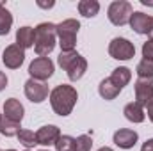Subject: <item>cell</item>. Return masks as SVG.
<instances>
[{
    "label": "cell",
    "mask_w": 153,
    "mask_h": 151,
    "mask_svg": "<svg viewBox=\"0 0 153 151\" xmlns=\"http://www.w3.org/2000/svg\"><path fill=\"white\" fill-rule=\"evenodd\" d=\"M76 100H78V94H76V89L71 85H66V84H61L57 85L52 93H50V103H52V109L57 115H70L73 107H75Z\"/></svg>",
    "instance_id": "obj_1"
},
{
    "label": "cell",
    "mask_w": 153,
    "mask_h": 151,
    "mask_svg": "<svg viewBox=\"0 0 153 151\" xmlns=\"http://www.w3.org/2000/svg\"><path fill=\"white\" fill-rule=\"evenodd\" d=\"M34 50L39 57H46L48 53L53 52L55 48V39H57V27L50 21L39 23L34 29Z\"/></svg>",
    "instance_id": "obj_2"
},
{
    "label": "cell",
    "mask_w": 153,
    "mask_h": 151,
    "mask_svg": "<svg viewBox=\"0 0 153 151\" xmlns=\"http://www.w3.org/2000/svg\"><path fill=\"white\" fill-rule=\"evenodd\" d=\"M57 62H59V66L68 73V78H70L71 82L80 80V78L84 76V73L87 71V61H85L80 53H76L75 50H73V52H61Z\"/></svg>",
    "instance_id": "obj_3"
},
{
    "label": "cell",
    "mask_w": 153,
    "mask_h": 151,
    "mask_svg": "<svg viewBox=\"0 0 153 151\" xmlns=\"http://www.w3.org/2000/svg\"><path fill=\"white\" fill-rule=\"evenodd\" d=\"M55 27H57V38H59V44H61V52H73L76 44V32L80 29V23L73 18H68Z\"/></svg>",
    "instance_id": "obj_4"
},
{
    "label": "cell",
    "mask_w": 153,
    "mask_h": 151,
    "mask_svg": "<svg viewBox=\"0 0 153 151\" xmlns=\"http://www.w3.org/2000/svg\"><path fill=\"white\" fill-rule=\"evenodd\" d=\"M134 14V9L130 5V2H125V0H116L109 5V20L111 23L116 27H123L126 23H130V18Z\"/></svg>",
    "instance_id": "obj_5"
},
{
    "label": "cell",
    "mask_w": 153,
    "mask_h": 151,
    "mask_svg": "<svg viewBox=\"0 0 153 151\" xmlns=\"http://www.w3.org/2000/svg\"><path fill=\"white\" fill-rule=\"evenodd\" d=\"M109 53L112 59L117 61H128L135 55V46L125 38H114L109 44Z\"/></svg>",
    "instance_id": "obj_6"
},
{
    "label": "cell",
    "mask_w": 153,
    "mask_h": 151,
    "mask_svg": "<svg viewBox=\"0 0 153 151\" xmlns=\"http://www.w3.org/2000/svg\"><path fill=\"white\" fill-rule=\"evenodd\" d=\"M29 75H30V78L39 80V82L50 78L53 75V62L50 61V57H38V59H34L30 62V66H29Z\"/></svg>",
    "instance_id": "obj_7"
},
{
    "label": "cell",
    "mask_w": 153,
    "mask_h": 151,
    "mask_svg": "<svg viewBox=\"0 0 153 151\" xmlns=\"http://www.w3.org/2000/svg\"><path fill=\"white\" fill-rule=\"evenodd\" d=\"M135 103L148 107L153 101V78H137L135 82Z\"/></svg>",
    "instance_id": "obj_8"
},
{
    "label": "cell",
    "mask_w": 153,
    "mask_h": 151,
    "mask_svg": "<svg viewBox=\"0 0 153 151\" xmlns=\"http://www.w3.org/2000/svg\"><path fill=\"white\" fill-rule=\"evenodd\" d=\"M48 85L45 82H39V80H27L25 82V96L32 101V103H41L48 98Z\"/></svg>",
    "instance_id": "obj_9"
},
{
    "label": "cell",
    "mask_w": 153,
    "mask_h": 151,
    "mask_svg": "<svg viewBox=\"0 0 153 151\" xmlns=\"http://www.w3.org/2000/svg\"><path fill=\"white\" fill-rule=\"evenodd\" d=\"M2 61H4L5 68H9V70H18V68L23 64V61H25V50L20 48L18 44H9V46L4 50Z\"/></svg>",
    "instance_id": "obj_10"
},
{
    "label": "cell",
    "mask_w": 153,
    "mask_h": 151,
    "mask_svg": "<svg viewBox=\"0 0 153 151\" xmlns=\"http://www.w3.org/2000/svg\"><path fill=\"white\" fill-rule=\"evenodd\" d=\"M152 20H153V16H148V14H144V13H141V11H135V13L132 14V18H130V27H132L137 34L148 36V32H150V29H152Z\"/></svg>",
    "instance_id": "obj_11"
},
{
    "label": "cell",
    "mask_w": 153,
    "mask_h": 151,
    "mask_svg": "<svg viewBox=\"0 0 153 151\" xmlns=\"http://www.w3.org/2000/svg\"><path fill=\"white\" fill-rule=\"evenodd\" d=\"M59 137H61V132L53 124L41 126L38 132H36V141H38V144H41V146H52V144L57 142Z\"/></svg>",
    "instance_id": "obj_12"
},
{
    "label": "cell",
    "mask_w": 153,
    "mask_h": 151,
    "mask_svg": "<svg viewBox=\"0 0 153 151\" xmlns=\"http://www.w3.org/2000/svg\"><path fill=\"white\" fill-rule=\"evenodd\" d=\"M137 139H139L137 132L128 130V128H121V130H117V132L114 133V144L119 146V148H123V150L134 148L135 142H137Z\"/></svg>",
    "instance_id": "obj_13"
},
{
    "label": "cell",
    "mask_w": 153,
    "mask_h": 151,
    "mask_svg": "<svg viewBox=\"0 0 153 151\" xmlns=\"http://www.w3.org/2000/svg\"><path fill=\"white\" fill-rule=\"evenodd\" d=\"M23 114H25V109H23V105L16 98H9L4 103V117L5 119H11L14 123H22Z\"/></svg>",
    "instance_id": "obj_14"
},
{
    "label": "cell",
    "mask_w": 153,
    "mask_h": 151,
    "mask_svg": "<svg viewBox=\"0 0 153 151\" xmlns=\"http://www.w3.org/2000/svg\"><path fill=\"white\" fill-rule=\"evenodd\" d=\"M34 29L32 27H22L16 32V44L20 48H32L34 46Z\"/></svg>",
    "instance_id": "obj_15"
},
{
    "label": "cell",
    "mask_w": 153,
    "mask_h": 151,
    "mask_svg": "<svg viewBox=\"0 0 153 151\" xmlns=\"http://www.w3.org/2000/svg\"><path fill=\"white\" fill-rule=\"evenodd\" d=\"M98 93H100V96H102L103 100H114L116 96L121 93V89L116 85L111 78H105V80L100 82V85H98Z\"/></svg>",
    "instance_id": "obj_16"
},
{
    "label": "cell",
    "mask_w": 153,
    "mask_h": 151,
    "mask_svg": "<svg viewBox=\"0 0 153 151\" xmlns=\"http://www.w3.org/2000/svg\"><path fill=\"white\" fill-rule=\"evenodd\" d=\"M125 117L128 119V121H132V123H143L144 121V110H143V107L141 105H137V103H128L126 107H125Z\"/></svg>",
    "instance_id": "obj_17"
},
{
    "label": "cell",
    "mask_w": 153,
    "mask_h": 151,
    "mask_svg": "<svg viewBox=\"0 0 153 151\" xmlns=\"http://www.w3.org/2000/svg\"><path fill=\"white\" fill-rule=\"evenodd\" d=\"M109 78L114 82L119 89H123V87L130 82V78H132V71H130L128 68H116L114 71H112V75L109 76Z\"/></svg>",
    "instance_id": "obj_18"
},
{
    "label": "cell",
    "mask_w": 153,
    "mask_h": 151,
    "mask_svg": "<svg viewBox=\"0 0 153 151\" xmlns=\"http://www.w3.org/2000/svg\"><path fill=\"white\" fill-rule=\"evenodd\" d=\"M78 11H80L82 16H85V18H93V16L98 14V11H100V4H98L96 0H80V2H78Z\"/></svg>",
    "instance_id": "obj_19"
},
{
    "label": "cell",
    "mask_w": 153,
    "mask_h": 151,
    "mask_svg": "<svg viewBox=\"0 0 153 151\" xmlns=\"http://www.w3.org/2000/svg\"><path fill=\"white\" fill-rule=\"evenodd\" d=\"M11 27H13V14L5 9L4 2H0V36L9 34Z\"/></svg>",
    "instance_id": "obj_20"
},
{
    "label": "cell",
    "mask_w": 153,
    "mask_h": 151,
    "mask_svg": "<svg viewBox=\"0 0 153 151\" xmlns=\"http://www.w3.org/2000/svg\"><path fill=\"white\" fill-rule=\"evenodd\" d=\"M0 133L5 135V137H14V135L18 137V133H20V123H14L11 119L2 117V121H0Z\"/></svg>",
    "instance_id": "obj_21"
},
{
    "label": "cell",
    "mask_w": 153,
    "mask_h": 151,
    "mask_svg": "<svg viewBox=\"0 0 153 151\" xmlns=\"http://www.w3.org/2000/svg\"><path fill=\"white\" fill-rule=\"evenodd\" d=\"M18 141H20V144L25 146L27 150H30V148H34V146L38 144V141H36V133L30 132V130H20V133H18Z\"/></svg>",
    "instance_id": "obj_22"
},
{
    "label": "cell",
    "mask_w": 153,
    "mask_h": 151,
    "mask_svg": "<svg viewBox=\"0 0 153 151\" xmlns=\"http://www.w3.org/2000/svg\"><path fill=\"white\" fill-rule=\"evenodd\" d=\"M53 146L57 151H75V139L70 135H61Z\"/></svg>",
    "instance_id": "obj_23"
},
{
    "label": "cell",
    "mask_w": 153,
    "mask_h": 151,
    "mask_svg": "<svg viewBox=\"0 0 153 151\" xmlns=\"http://www.w3.org/2000/svg\"><path fill=\"white\" fill-rule=\"evenodd\" d=\"M137 75L139 78H153V61L148 59H143L139 64H137Z\"/></svg>",
    "instance_id": "obj_24"
},
{
    "label": "cell",
    "mask_w": 153,
    "mask_h": 151,
    "mask_svg": "<svg viewBox=\"0 0 153 151\" xmlns=\"http://www.w3.org/2000/svg\"><path fill=\"white\" fill-rule=\"evenodd\" d=\"M91 148H93L91 135H80L75 139V151H91Z\"/></svg>",
    "instance_id": "obj_25"
},
{
    "label": "cell",
    "mask_w": 153,
    "mask_h": 151,
    "mask_svg": "<svg viewBox=\"0 0 153 151\" xmlns=\"http://www.w3.org/2000/svg\"><path fill=\"white\" fill-rule=\"evenodd\" d=\"M143 57L148 59V61H153V39L146 41L143 44Z\"/></svg>",
    "instance_id": "obj_26"
},
{
    "label": "cell",
    "mask_w": 153,
    "mask_h": 151,
    "mask_svg": "<svg viewBox=\"0 0 153 151\" xmlns=\"http://www.w3.org/2000/svg\"><path fill=\"white\" fill-rule=\"evenodd\" d=\"M5 87H7V76H5V73L0 71V91H4Z\"/></svg>",
    "instance_id": "obj_27"
},
{
    "label": "cell",
    "mask_w": 153,
    "mask_h": 151,
    "mask_svg": "<svg viewBox=\"0 0 153 151\" xmlns=\"http://www.w3.org/2000/svg\"><path fill=\"white\" fill-rule=\"evenodd\" d=\"M141 151H153V139H148V141L143 144V150Z\"/></svg>",
    "instance_id": "obj_28"
},
{
    "label": "cell",
    "mask_w": 153,
    "mask_h": 151,
    "mask_svg": "<svg viewBox=\"0 0 153 151\" xmlns=\"http://www.w3.org/2000/svg\"><path fill=\"white\" fill-rule=\"evenodd\" d=\"M146 109H148V117H150V121L153 123V101L148 105V107H146Z\"/></svg>",
    "instance_id": "obj_29"
},
{
    "label": "cell",
    "mask_w": 153,
    "mask_h": 151,
    "mask_svg": "<svg viewBox=\"0 0 153 151\" xmlns=\"http://www.w3.org/2000/svg\"><path fill=\"white\" fill-rule=\"evenodd\" d=\"M39 7H53V2H48V4H43V2H38Z\"/></svg>",
    "instance_id": "obj_30"
},
{
    "label": "cell",
    "mask_w": 153,
    "mask_h": 151,
    "mask_svg": "<svg viewBox=\"0 0 153 151\" xmlns=\"http://www.w3.org/2000/svg\"><path fill=\"white\" fill-rule=\"evenodd\" d=\"M148 36H150V39H153V20H152V29H150V32H148Z\"/></svg>",
    "instance_id": "obj_31"
},
{
    "label": "cell",
    "mask_w": 153,
    "mask_h": 151,
    "mask_svg": "<svg viewBox=\"0 0 153 151\" xmlns=\"http://www.w3.org/2000/svg\"><path fill=\"white\" fill-rule=\"evenodd\" d=\"M98 151H112V150H111V148H107V146H103V148H100Z\"/></svg>",
    "instance_id": "obj_32"
},
{
    "label": "cell",
    "mask_w": 153,
    "mask_h": 151,
    "mask_svg": "<svg viewBox=\"0 0 153 151\" xmlns=\"http://www.w3.org/2000/svg\"><path fill=\"white\" fill-rule=\"evenodd\" d=\"M7 151H16V150H7Z\"/></svg>",
    "instance_id": "obj_33"
},
{
    "label": "cell",
    "mask_w": 153,
    "mask_h": 151,
    "mask_svg": "<svg viewBox=\"0 0 153 151\" xmlns=\"http://www.w3.org/2000/svg\"><path fill=\"white\" fill-rule=\"evenodd\" d=\"M0 121H2V114H0Z\"/></svg>",
    "instance_id": "obj_34"
},
{
    "label": "cell",
    "mask_w": 153,
    "mask_h": 151,
    "mask_svg": "<svg viewBox=\"0 0 153 151\" xmlns=\"http://www.w3.org/2000/svg\"><path fill=\"white\" fill-rule=\"evenodd\" d=\"M25 151H30V150H25Z\"/></svg>",
    "instance_id": "obj_35"
},
{
    "label": "cell",
    "mask_w": 153,
    "mask_h": 151,
    "mask_svg": "<svg viewBox=\"0 0 153 151\" xmlns=\"http://www.w3.org/2000/svg\"><path fill=\"white\" fill-rule=\"evenodd\" d=\"M41 151H46V150H41Z\"/></svg>",
    "instance_id": "obj_36"
}]
</instances>
